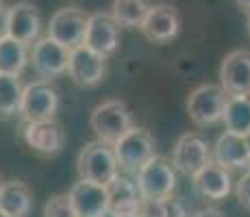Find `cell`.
<instances>
[{
  "mask_svg": "<svg viewBox=\"0 0 250 217\" xmlns=\"http://www.w3.org/2000/svg\"><path fill=\"white\" fill-rule=\"evenodd\" d=\"M7 35L26 46H33L37 39H42L40 9L33 2H16L13 7H9Z\"/></svg>",
  "mask_w": 250,
  "mask_h": 217,
  "instance_id": "5bb4252c",
  "label": "cell"
},
{
  "mask_svg": "<svg viewBox=\"0 0 250 217\" xmlns=\"http://www.w3.org/2000/svg\"><path fill=\"white\" fill-rule=\"evenodd\" d=\"M7 22H9V9L0 4V37L7 35Z\"/></svg>",
  "mask_w": 250,
  "mask_h": 217,
  "instance_id": "83f0119b",
  "label": "cell"
},
{
  "mask_svg": "<svg viewBox=\"0 0 250 217\" xmlns=\"http://www.w3.org/2000/svg\"><path fill=\"white\" fill-rule=\"evenodd\" d=\"M44 217H79L70 202L68 194L52 196L50 200L44 204Z\"/></svg>",
  "mask_w": 250,
  "mask_h": 217,
  "instance_id": "484cf974",
  "label": "cell"
},
{
  "mask_svg": "<svg viewBox=\"0 0 250 217\" xmlns=\"http://www.w3.org/2000/svg\"><path fill=\"white\" fill-rule=\"evenodd\" d=\"M70 202L79 217H107L109 215V189L91 180L74 182L70 189Z\"/></svg>",
  "mask_w": 250,
  "mask_h": 217,
  "instance_id": "8fae6325",
  "label": "cell"
},
{
  "mask_svg": "<svg viewBox=\"0 0 250 217\" xmlns=\"http://www.w3.org/2000/svg\"><path fill=\"white\" fill-rule=\"evenodd\" d=\"M0 185H2V182H0Z\"/></svg>",
  "mask_w": 250,
  "mask_h": 217,
  "instance_id": "d590c367",
  "label": "cell"
},
{
  "mask_svg": "<svg viewBox=\"0 0 250 217\" xmlns=\"http://www.w3.org/2000/svg\"><path fill=\"white\" fill-rule=\"evenodd\" d=\"M31 63V50L26 43L4 35L0 37V72L20 76Z\"/></svg>",
  "mask_w": 250,
  "mask_h": 217,
  "instance_id": "44dd1931",
  "label": "cell"
},
{
  "mask_svg": "<svg viewBox=\"0 0 250 217\" xmlns=\"http://www.w3.org/2000/svg\"><path fill=\"white\" fill-rule=\"evenodd\" d=\"M109 189V215L111 217H135L142 215L144 197L137 189V182L128 176H118Z\"/></svg>",
  "mask_w": 250,
  "mask_h": 217,
  "instance_id": "e0dca14e",
  "label": "cell"
},
{
  "mask_svg": "<svg viewBox=\"0 0 250 217\" xmlns=\"http://www.w3.org/2000/svg\"><path fill=\"white\" fill-rule=\"evenodd\" d=\"M220 85L229 96H250V52L233 50L220 65Z\"/></svg>",
  "mask_w": 250,
  "mask_h": 217,
  "instance_id": "9a60e30c",
  "label": "cell"
},
{
  "mask_svg": "<svg viewBox=\"0 0 250 217\" xmlns=\"http://www.w3.org/2000/svg\"><path fill=\"white\" fill-rule=\"evenodd\" d=\"M142 215L144 217H187V211L181 200L167 196V197H155V200H144Z\"/></svg>",
  "mask_w": 250,
  "mask_h": 217,
  "instance_id": "d4e9b609",
  "label": "cell"
},
{
  "mask_svg": "<svg viewBox=\"0 0 250 217\" xmlns=\"http://www.w3.org/2000/svg\"><path fill=\"white\" fill-rule=\"evenodd\" d=\"M68 74L72 83L79 87H94L103 80L104 76V57L94 52L91 48L83 46L70 50V63Z\"/></svg>",
  "mask_w": 250,
  "mask_h": 217,
  "instance_id": "2e32d148",
  "label": "cell"
},
{
  "mask_svg": "<svg viewBox=\"0 0 250 217\" xmlns=\"http://www.w3.org/2000/svg\"><path fill=\"white\" fill-rule=\"evenodd\" d=\"M222 122L229 133L250 137V96H229Z\"/></svg>",
  "mask_w": 250,
  "mask_h": 217,
  "instance_id": "7402d4cb",
  "label": "cell"
},
{
  "mask_svg": "<svg viewBox=\"0 0 250 217\" xmlns=\"http://www.w3.org/2000/svg\"><path fill=\"white\" fill-rule=\"evenodd\" d=\"M22 139L28 148L40 154H59L65 146V133L59 122L46 119V122H24Z\"/></svg>",
  "mask_w": 250,
  "mask_h": 217,
  "instance_id": "4fadbf2b",
  "label": "cell"
},
{
  "mask_svg": "<svg viewBox=\"0 0 250 217\" xmlns=\"http://www.w3.org/2000/svg\"><path fill=\"white\" fill-rule=\"evenodd\" d=\"M89 126L96 137L104 143H113L133 128V118L122 100H104L91 111Z\"/></svg>",
  "mask_w": 250,
  "mask_h": 217,
  "instance_id": "3957f363",
  "label": "cell"
},
{
  "mask_svg": "<svg viewBox=\"0 0 250 217\" xmlns=\"http://www.w3.org/2000/svg\"><path fill=\"white\" fill-rule=\"evenodd\" d=\"M194 187L207 200H224L233 189V180L227 167L211 161L203 172L194 176Z\"/></svg>",
  "mask_w": 250,
  "mask_h": 217,
  "instance_id": "d6986e66",
  "label": "cell"
},
{
  "mask_svg": "<svg viewBox=\"0 0 250 217\" xmlns=\"http://www.w3.org/2000/svg\"><path fill=\"white\" fill-rule=\"evenodd\" d=\"M248 35H250V16H248Z\"/></svg>",
  "mask_w": 250,
  "mask_h": 217,
  "instance_id": "4dcf8cb0",
  "label": "cell"
},
{
  "mask_svg": "<svg viewBox=\"0 0 250 217\" xmlns=\"http://www.w3.org/2000/svg\"><path fill=\"white\" fill-rule=\"evenodd\" d=\"M246 172H250V161H248V170H246Z\"/></svg>",
  "mask_w": 250,
  "mask_h": 217,
  "instance_id": "d6a6232c",
  "label": "cell"
},
{
  "mask_svg": "<svg viewBox=\"0 0 250 217\" xmlns=\"http://www.w3.org/2000/svg\"><path fill=\"white\" fill-rule=\"evenodd\" d=\"M70 63V50L50 37H42L31 48V65L33 72L42 80H50L65 74Z\"/></svg>",
  "mask_w": 250,
  "mask_h": 217,
  "instance_id": "9c48e42d",
  "label": "cell"
},
{
  "mask_svg": "<svg viewBox=\"0 0 250 217\" xmlns=\"http://www.w3.org/2000/svg\"><path fill=\"white\" fill-rule=\"evenodd\" d=\"M135 182H137V189L144 200L167 197L174 194V189H176V170H174V165H172V161L155 154V157L135 174Z\"/></svg>",
  "mask_w": 250,
  "mask_h": 217,
  "instance_id": "8992f818",
  "label": "cell"
},
{
  "mask_svg": "<svg viewBox=\"0 0 250 217\" xmlns=\"http://www.w3.org/2000/svg\"><path fill=\"white\" fill-rule=\"evenodd\" d=\"M135 217H144V215H135Z\"/></svg>",
  "mask_w": 250,
  "mask_h": 217,
  "instance_id": "836d02e7",
  "label": "cell"
},
{
  "mask_svg": "<svg viewBox=\"0 0 250 217\" xmlns=\"http://www.w3.org/2000/svg\"><path fill=\"white\" fill-rule=\"evenodd\" d=\"M22 96H24V85L20 76L0 72V119L13 118L16 113H20Z\"/></svg>",
  "mask_w": 250,
  "mask_h": 217,
  "instance_id": "603a6c76",
  "label": "cell"
},
{
  "mask_svg": "<svg viewBox=\"0 0 250 217\" xmlns=\"http://www.w3.org/2000/svg\"><path fill=\"white\" fill-rule=\"evenodd\" d=\"M235 196H237L239 204H242L246 211H250V172L242 174L239 180L235 182Z\"/></svg>",
  "mask_w": 250,
  "mask_h": 217,
  "instance_id": "4316f807",
  "label": "cell"
},
{
  "mask_svg": "<svg viewBox=\"0 0 250 217\" xmlns=\"http://www.w3.org/2000/svg\"><path fill=\"white\" fill-rule=\"evenodd\" d=\"M89 16L81 7H61L50 16L46 26V37L65 46L68 50L83 46L87 33Z\"/></svg>",
  "mask_w": 250,
  "mask_h": 217,
  "instance_id": "5b68a950",
  "label": "cell"
},
{
  "mask_svg": "<svg viewBox=\"0 0 250 217\" xmlns=\"http://www.w3.org/2000/svg\"><path fill=\"white\" fill-rule=\"evenodd\" d=\"M250 161V137H242L224 130L213 146V163L227 170H248Z\"/></svg>",
  "mask_w": 250,
  "mask_h": 217,
  "instance_id": "ac0fdd59",
  "label": "cell"
},
{
  "mask_svg": "<svg viewBox=\"0 0 250 217\" xmlns=\"http://www.w3.org/2000/svg\"><path fill=\"white\" fill-rule=\"evenodd\" d=\"M211 163V148L198 133H185L179 137L172 150V165L176 172L194 178Z\"/></svg>",
  "mask_w": 250,
  "mask_h": 217,
  "instance_id": "52a82bcc",
  "label": "cell"
},
{
  "mask_svg": "<svg viewBox=\"0 0 250 217\" xmlns=\"http://www.w3.org/2000/svg\"><path fill=\"white\" fill-rule=\"evenodd\" d=\"M59 109V94L50 85V80H33L24 85L20 115L24 122H46L52 119Z\"/></svg>",
  "mask_w": 250,
  "mask_h": 217,
  "instance_id": "ba28073f",
  "label": "cell"
},
{
  "mask_svg": "<svg viewBox=\"0 0 250 217\" xmlns=\"http://www.w3.org/2000/svg\"><path fill=\"white\" fill-rule=\"evenodd\" d=\"M191 217H224V215L220 213L218 209H203V211H198V213H194Z\"/></svg>",
  "mask_w": 250,
  "mask_h": 217,
  "instance_id": "f1b7e54d",
  "label": "cell"
},
{
  "mask_svg": "<svg viewBox=\"0 0 250 217\" xmlns=\"http://www.w3.org/2000/svg\"><path fill=\"white\" fill-rule=\"evenodd\" d=\"M139 31L144 33L148 41L152 43H167L172 41L181 31V16L174 4L157 2L148 9Z\"/></svg>",
  "mask_w": 250,
  "mask_h": 217,
  "instance_id": "30bf717a",
  "label": "cell"
},
{
  "mask_svg": "<svg viewBox=\"0 0 250 217\" xmlns=\"http://www.w3.org/2000/svg\"><path fill=\"white\" fill-rule=\"evenodd\" d=\"M0 4H2V0H0Z\"/></svg>",
  "mask_w": 250,
  "mask_h": 217,
  "instance_id": "e575fe53",
  "label": "cell"
},
{
  "mask_svg": "<svg viewBox=\"0 0 250 217\" xmlns=\"http://www.w3.org/2000/svg\"><path fill=\"white\" fill-rule=\"evenodd\" d=\"M33 209V194L24 182L9 180L0 185V211L7 217H28Z\"/></svg>",
  "mask_w": 250,
  "mask_h": 217,
  "instance_id": "ffe728a7",
  "label": "cell"
},
{
  "mask_svg": "<svg viewBox=\"0 0 250 217\" xmlns=\"http://www.w3.org/2000/svg\"><path fill=\"white\" fill-rule=\"evenodd\" d=\"M76 170H79V176L83 180L109 187L120 176V165L118 158H115L113 146L100 141V139L85 143L79 152V158H76Z\"/></svg>",
  "mask_w": 250,
  "mask_h": 217,
  "instance_id": "6da1fadb",
  "label": "cell"
},
{
  "mask_svg": "<svg viewBox=\"0 0 250 217\" xmlns=\"http://www.w3.org/2000/svg\"><path fill=\"white\" fill-rule=\"evenodd\" d=\"M113 152L122 172L135 174L155 157V139L142 126H133L124 137L113 143Z\"/></svg>",
  "mask_w": 250,
  "mask_h": 217,
  "instance_id": "277c9868",
  "label": "cell"
},
{
  "mask_svg": "<svg viewBox=\"0 0 250 217\" xmlns=\"http://www.w3.org/2000/svg\"><path fill=\"white\" fill-rule=\"evenodd\" d=\"M85 46L98 52L100 57H111L120 46V26L113 20L111 13L96 11L87 20V33H85Z\"/></svg>",
  "mask_w": 250,
  "mask_h": 217,
  "instance_id": "7c38bea8",
  "label": "cell"
},
{
  "mask_svg": "<svg viewBox=\"0 0 250 217\" xmlns=\"http://www.w3.org/2000/svg\"><path fill=\"white\" fill-rule=\"evenodd\" d=\"M237 4H239V7H242L244 11H246L248 16H250V0H237Z\"/></svg>",
  "mask_w": 250,
  "mask_h": 217,
  "instance_id": "f546056e",
  "label": "cell"
},
{
  "mask_svg": "<svg viewBox=\"0 0 250 217\" xmlns=\"http://www.w3.org/2000/svg\"><path fill=\"white\" fill-rule=\"evenodd\" d=\"M0 217H7V215H4V213H2V211H0Z\"/></svg>",
  "mask_w": 250,
  "mask_h": 217,
  "instance_id": "1f68e13d",
  "label": "cell"
},
{
  "mask_svg": "<svg viewBox=\"0 0 250 217\" xmlns=\"http://www.w3.org/2000/svg\"><path fill=\"white\" fill-rule=\"evenodd\" d=\"M229 102V94L222 89V85L205 83L198 85L187 98V113L194 126L209 128L213 124L222 122L224 107Z\"/></svg>",
  "mask_w": 250,
  "mask_h": 217,
  "instance_id": "7a4b0ae2",
  "label": "cell"
},
{
  "mask_svg": "<svg viewBox=\"0 0 250 217\" xmlns=\"http://www.w3.org/2000/svg\"><path fill=\"white\" fill-rule=\"evenodd\" d=\"M150 7V0H113L111 16L120 28H139Z\"/></svg>",
  "mask_w": 250,
  "mask_h": 217,
  "instance_id": "cb8c5ba5",
  "label": "cell"
}]
</instances>
